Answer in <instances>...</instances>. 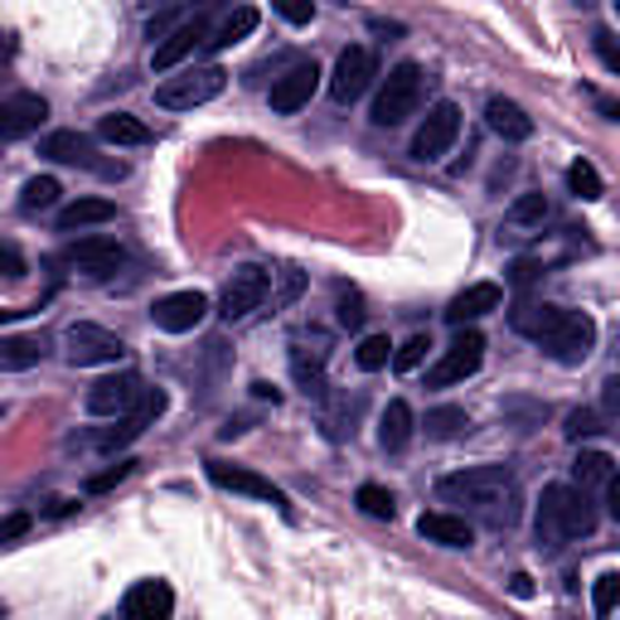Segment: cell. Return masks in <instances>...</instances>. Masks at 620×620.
Returning <instances> with one entry per match:
<instances>
[{
    "label": "cell",
    "instance_id": "6da1fadb",
    "mask_svg": "<svg viewBox=\"0 0 620 620\" xmlns=\"http://www.w3.org/2000/svg\"><path fill=\"white\" fill-rule=\"evenodd\" d=\"M538 543L543 548H562L572 538L597 533V509H591V495L577 490V485H548L543 499H538Z\"/></svg>",
    "mask_w": 620,
    "mask_h": 620
},
{
    "label": "cell",
    "instance_id": "7a4b0ae2",
    "mask_svg": "<svg viewBox=\"0 0 620 620\" xmlns=\"http://www.w3.org/2000/svg\"><path fill=\"white\" fill-rule=\"evenodd\" d=\"M437 495L446 505H475V509H499L514 495V470L509 466H470L456 475H441Z\"/></svg>",
    "mask_w": 620,
    "mask_h": 620
},
{
    "label": "cell",
    "instance_id": "3957f363",
    "mask_svg": "<svg viewBox=\"0 0 620 620\" xmlns=\"http://www.w3.org/2000/svg\"><path fill=\"white\" fill-rule=\"evenodd\" d=\"M223 88H228V73H223L218 63L180 69L175 78H165V83L155 88V108H165V112H194V108H204V102H214Z\"/></svg>",
    "mask_w": 620,
    "mask_h": 620
},
{
    "label": "cell",
    "instance_id": "277c9868",
    "mask_svg": "<svg viewBox=\"0 0 620 620\" xmlns=\"http://www.w3.org/2000/svg\"><path fill=\"white\" fill-rule=\"evenodd\" d=\"M417 108H421V69L407 59V63H398V69H388V78L378 83L374 126H403Z\"/></svg>",
    "mask_w": 620,
    "mask_h": 620
},
{
    "label": "cell",
    "instance_id": "5b68a950",
    "mask_svg": "<svg viewBox=\"0 0 620 620\" xmlns=\"http://www.w3.org/2000/svg\"><path fill=\"white\" fill-rule=\"evenodd\" d=\"M456 329H460V335L441 349V359L427 368V388H456V384H466V378L480 374L485 335H480V329H466V325H456Z\"/></svg>",
    "mask_w": 620,
    "mask_h": 620
},
{
    "label": "cell",
    "instance_id": "8992f818",
    "mask_svg": "<svg viewBox=\"0 0 620 620\" xmlns=\"http://www.w3.org/2000/svg\"><path fill=\"white\" fill-rule=\"evenodd\" d=\"M543 349H548L562 368H582V364L591 359V349H597V321H591L587 311H562L558 325L548 329Z\"/></svg>",
    "mask_w": 620,
    "mask_h": 620
},
{
    "label": "cell",
    "instance_id": "52a82bcc",
    "mask_svg": "<svg viewBox=\"0 0 620 620\" xmlns=\"http://www.w3.org/2000/svg\"><path fill=\"white\" fill-rule=\"evenodd\" d=\"M63 354H69L73 368H98V364H116L126 354L122 335H112V329L92 325V321H78L63 329Z\"/></svg>",
    "mask_w": 620,
    "mask_h": 620
},
{
    "label": "cell",
    "instance_id": "ba28073f",
    "mask_svg": "<svg viewBox=\"0 0 620 620\" xmlns=\"http://www.w3.org/2000/svg\"><path fill=\"white\" fill-rule=\"evenodd\" d=\"M456 136H460V108L456 102H437V108L421 116V126L413 136V161H421V165L441 161L456 146Z\"/></svg>",
    "mask_w": 620,
    "mask_h": 620
},
{
    "label": "cell",
    "instance_id": "9c48e42d",
    "mask_svg": "<svg viewBox=\"0 0 620 620\" xmlns=\"http://www.w3.org/2000/svg\"><path fill=\"white\" fill-rule=\"evenodd\" d=\"M374 78H378V59H374V49L349 44L345 54H339L335 73H329V98H335L339 108H349V102H359V98H364Z\"/></svg>",
    "mask_w": 620,
    "mask_h": 620
},
{
    "label": "cell",
    "instance_id": "30bf717a",
    "mask_svg": "<svg viewBox=\"0 0 620 620\" xmlns=\"http://www.w3.org/2000/svg\"><path fill=\"white\" fill-rule=\"evenodd\" d=\"M63 267H73V272H83V276H116L126 267V247L116 243V237H78V243L63 247Z\"/></svg>",
    "mask_w": 620,
    "mask_h": 620
},
{
    "label": "cell",
    "instance_id": "8fae6325",
    "mask_svg": "<svg viewBox=\"0 0 620 620\" xmlns=\"http://www.w3.org/2000/svg\"><path fill=\"white\" fill-rule=\"evenodd\" d=\"M141 393H146V384H141L131 368H122V374H108L88 388V413L92 417H122V413L136 407Z\"/></svg>",
    "mask_w": 620,
    "mask_h": 620
},
{
    "label": "cell",
    "instance_id": "7c38bea8",
    "mask_svg": "<svg viewBox=\"0 0 620 620\" xmlns=\"http://www.w3.org/2000/svg\"><path fill=\"white\" fill-rule=\"evenodd\" d=\"M262 301H267V272L262 267H237L233 276H228V286H223V301H218V315L223 321H247Z\"/></svg>",
    "mask_w": 620,
    "mask_h": 620
},
{
    "label": "cell",
    "instance_id": "4fadbf2b",
    "mask_svg": "<svg viewBox=\"0 0 620 620\" xmlns=\"http://www.w3.org/2000/svg\"><path fill=\"white\" fill-rule=\"evenodd\" d=\"M204 39H209V20H204V16H184L175 30H170L161 44L151 49V69H155V73H175L180 63L204 44Z\"/></svg>",
    "mask_w": 620,
    "mask_h": 620
},
{
    "label": "cell",
    "instance_id": "5bb4252c",
    "mask_svg": "<svg viewBox=\"0 0 620 620\" xmlns=\"http://www.w3.org/2000/svg\"><path fill=\"white\" fill-rule=\"evenodd\" d=\"M209 315V296L204 292H170L151 306V325L165 329V335H190Z\"/></svg>",
    "mask_w": 620,
    "mask_h": 620
},
{
    "label": "cell",
    "instance_id": "9a60e30c",
    "mask_svg": "<svg viewBox=\"0 0 620 620\" xmlns=\"http://www.w3.org/2000/svg\"><path fill=\"white\" fill-rule=\"evenodd\" d=\"M204 470H209V480H214L218 490H233V495H247V499H262V505L286 509V495L276 490L267 475H257V470H247V466H228V460H209Z\"/></svg>",
    "mask_w": 620,
    "mask_h": 620
},
{
    "label": "cell",
    "instance_id": "2e32d148",
    "mask_svg": "<svg viewBox=\"0 0 620 620\" xmlns=\"http://www.w3.org/2000/svg\"><path fill=\"white\" fill-rule=\"evenodd\" d=\"M161 413H165V393H161V388H146V393L136 398V407H131V413H122V427L102 431V441H98V446H102V451H122V446L136 441L141 431H146Z\"/></svg>",
    "mask_w": 620,
    "mask_h": 620
},
{
    "label": "cell",
    "instance_id": "e0dca14e",
    "mask_svg": "<svg viewBox=\"0 0 620 620\" xmlns=\"http://www.w3.org/2000/svg\"><path fill=\"white\" fill-rule=\"evenodd\" d=\"M315 88H321V69H315V63H296V69H286V73L272 83L267 102H272V112L292 116V112H301V108H306V102L315 98Z\"/></svg>",
    "mask_w": 620,
    "mask_h": 620
},
{
    "label": "cell",
    "instance_id": "ac0fdd59",
    "mask_svg": "<svg viewBox=\"0 0 620 620\" xmlns=\"http://www.w3.org/2000/svg\"><path fill=\"white\" fill-rule=\"evenodd\" d=\"M44 116H49V102L39 98V92H16V98H6V108H0V136L6 141L34 136V131L44 126Z\"/></svg>",
    "mask_w": 620,
    "mask_h": 620
},
{
    "label": "cell",
    "instance_id": "d6986e66",
    "mask_svg": "<svg viewBox=\"0 0 620 620\" xmlns=\"http://www.w3.org/2000/svg\"><path fill=\"white\" fill-rule=\"evenodd\" d=\"M122 616L126 620H170L175 616V591L161 577H151V582H136L122 597Z\"/></svg>",
    "mask_w": 620,
    "mask_h": 620
},
{
    "label": "cell",
    "instance_id": "ffe728a7",
    "mask_svg": "<svg viewBox=\"0 0 620 620\" xmlns=\"http://www.w3.org/2000/svg\"><path fill=\"white\" fill-rule=\"evenodd\" d=\"M499 301H505V292H499L495 282H475V286H466V292H460L441 315H446L451 325H470V321H480V315L499 311Z\"/></svg>",
    "mask_w": 620,
    "mask_h": 620
},
{
    "label": "cell",
    "instance_id": "44dd1931",
    "mask_svg": "<svg viewBox=\"0 0 620 620\" xmlns=\"http://www.w3.org/2000/svg\"><path fill=\"white\" fill-rule=\"evenodd\" d=\"M417 533L427 538V543H441V548H470L475 543V529L460 514H446V509H431L417 519Z\"/></svg>",
    "mask_w": 620,
    "mask_h": 620
},
{
    "label": "cell",
    "instance_id": "7402d4cb",
    "mask_svg": "<svg viewBox=\"0 0 620 620\" xmlns=\"http://www.w3.org/2000/svg\"><path fill=\"white\" fill-rule=\"evenodd\" d=\"M49 339L44 335H0V374H24V368L44 364Z\"/></svg>",
    "mask_w": 620,
    "mask_h": 620
},
{
    "label": "cell",
    "instance_id": "603a6c76",
    "mask_svg": "<svg viewBox=\"0 0 620 620\" xmlns=\"http://www.w3.org/2000/svg\"><path fill=\"white\" fill-rule=\"evenodd\" d=\"M558 315H562V306H552V301H519V306L509 311V325H514V335L538 339V345H543L548 329L558 325Z\"/></svg>",
    "mask_w": 620,
    "mask_h": 620
},
{
    "label": "cell",
    "instance_id": "cb8c5ba5",
    "mask_svg": "<svg viewBox=\"0 0 620 620\" xmlns=\"http://www.w3.org/2000/svg\"><path fill=\"white\" fill-rule=\"evenodd\" d=\"M485 122H490V131L495 136H505V141H529L533 136V116L524 112L519 102H509V98H490Z\"/></svg>",
    "mask_w": 620,
    "mask_h": 620
},
{
    "label": "cell",
    "instance_id": "d4e9b609",
    "mask_svg": "<svg viewBox=\"0 0 620 620\" xmlns=\"http://www.w3.org/2000/svg\"><path fill=\"white\" fill-rule=\"evenodd\" d=\"M98 141H108V146H151V126L131 112H108L98 116Z\"/></svg>",
    "mask_w": 620,
    "mask_h": 620
},
{
    "label": "cell",
    "instance_id": "484cf974",
    "mask_svg": "<svg viewBox=\"0 0 620 620\" xmlns=\"http://www.w3.org/2000/svg\"><path fill=\"white\" fill-rule=\"evenodd\" d=\"M407 441H413V407L403 398H393L384 407V417H378V446H384V451H403Z\"/></svg>",
    "mask_w": 620,
    "mask_h": 620
},
{
    "label": "cell",
    "instance_id": "4316f807",
    "mask_svg": "<svg viewBox=\"0 0 620 620\" xmlns=\"http://www.w3.org/2000/svg\"><path fill=\"white\" fill-rule=\"evenodd\" d=\"M116 218V204L112 200H73L59 209V233H73V228H92V223H112Z\"/></svg>",
    "mask_w": 620,
    "mask_h": 620
},
{
    "label": "cell",
    "instance_id": "83f0119b",
    "mask_svg": "<svg viewBox=\"0 0 620 620\" xmlns=\"http://www.w3.org/2000/svg\"><path fill=\"white\" fill-rule=\"evenodd\" d=\"M39 155H49V161H59V165H92V146L78 131H49Z\"/></svg>",
    "mask_w": 620,
    "mask_h": 620
},
{
    "label": "cell",
    "instance_id": "f1b7e54d",
    "mask_svg": "<svg viewBox=\"0 0 620 620\" xmlns=\"http://www.w3.org/2000/svg\"><path fill=\"white\" fill-rule=\"evenodd\" d=\"M572 480H577V490H606V485L616 480V460L606 456V451H582L572 460Z\"/></svg>",
    "mask_w": 620,
    "mask_h": 620
},
{
    "label": "cell",
    "instance_id": "f546056e",
    "mask_svg": "<svg viewBox=\"0 0 620 620\" xmlns=\"http://www.w3.org/2000/svg\"><path fill=\"white\" fill-rule=\"evenodd\" d=\"M253 30H257V10H253V6H237L233 16L218 24V30H209L204 44H209V49H233V44H243V39L253 34Z\"/></svg>",
    "mask_w": 620,
    "mask_h": 620
},
{
    "label": "cell",
    "instance_id": "4dcf8cb0",
    "mask_svg": "<svg viewBox=\"0 0 620 620\" xmlns=\"http://www.w3.org/2000/svg\"><path fill=\"white\" fill-rule=\"evenodd\" d=\"M470 431V413L466 407H431L427 413V437L431 441H456Z\"/></svg>",
    "mask_w": 620,
    "mask_h": 620
},
{
    "label": "cell",
    "instance_id": "1f68e13d",
    "mask_svg": "<svg viewBox=\"0 0 620 620\" xmlns=\"http://www.w3.org/2000/svg\"><path fill=\"white\" fill-rule=\"evenodd\" d=\"M59 180L54 175H34V180H24V190H20V209L24 214H39V209H54L59 204Z\"/></svg>",
    "mask_w": 620,
    "mask_h": 620
},
{
    "label": "cell",
    "instance_id": "d6a6232c",
    "mask_svg": "<svg viewBox=\"0 0 620 620\" xmlns=\"http://www.w3.org/2000/svg\"><path fill=\"white\" fill-rule=\"evenodd\" d=\"M567 190H572L577 194V200H601V194H606V184H601V175H597V165H591V161H572V165H567Z\"/></svg>",
    "mask_w": 620,
    "mask_h": 620
},
{
    "label": "cell",
    "instance_id": "836d02e7",
    "mask_svg": "<svg viewBox=\"0 0 620 620\" xmlns=\"http://www.w3.org/2000/svg\"><path fill=\"white\" fill-rule=\"evenodd\" d=\"M543 218H548V200H543V194H519V200L509 204V214H505L509 228H538Z\"/></svg>",
    "mask_w": 620,
    "mask_h": 620
},
{
    "label": "cell",
    "instance_id": "e575fe53",
    "mask_svg": "<svg viewBox=\"0 0 620 620\" xmlns=\"http://www.w3.org/2000/svg\"><path fill=\"white\" fill-rule=\"evenodd\" d=\"M388 359H393V339L388 335H364L359 349H354V364H359L364 374H378Z\"/></svg>",
    "mask_w": 620,
    "mask_h": 620
},
{
    "label": "cell",
    "instance_id": "d590c367",
    "mask_svg": "<svg viewBox=\"0 0 620 620\" xmlns=\"http://www.w3.org/2000/svg\"><path fill=\"white\" fill-rule=\"evenodd\" d=\"M292 374H296V384L306 388V393H321V388H325V364H321V354H311V359H306V349H296V354H292Z\"/></svg>",
    "mask_w": 620,
    "mask_h": 620
},
{
    "label": "cell",
    "instance_id": "8d00e7d4",
    "mask_svg": "<svg viewBox=\"0 0 620 620\" xmlns=\"http://www.w3.org/2000/svg\"><path fill=\"white\" fill-rule=\"evenodd\" d=\"M359 509L368 514V519H393V514H398V505H393V495L384 490V485H359Z\"/></svg>",
    "mask_w": 620,
    "mask_h": 620
},
{
    "label": "cell",
    "instance_id": "74e56055",
    "mask_svg": "<svg viewBox=\"0 0 620 620\" xmlns=\"http://www.w3.org/2000/svg\"><path fill=\"white\" fill-rule=\"evenodd\" d=\"M427 349H431V339L427 335H413L398 354H393V368H398V374H417L421 359H427Z\"/></svg>",
    "mask_w": 620,
    "mask_h": 620
},
{
    "label": "cell",
    "instance_id": "f35d334b",
    "mask_svg": "<svg viewBox=\"0 0 620 620\" xmlns=\"http://www.w3.org/2000/svg\"><path fill=\"white\" fill-rule=\"evenodd\" d=\"M616 597H620V572H601L597 577V597H591V611L606 620V616L616 611Z\"/></svg>",
    "mask_w": 620,
    "mask_h": 620
},
{
    "label": "cell",
    "instance_id": "ab89813d",
    "mask_svg": "<svg viewBox=\"0 0 620 620\" xmlns=\"http://www.w3.org/2000/svg\"><path fill=\"white\" fill-rule=\"evenodd\" d=\"M272 10L286 24H311L315 20V0H272Z\"/></svg>",
    "mask_w": 620,
    "mask_h": 620
},
{
    "label": "cell",
    "instance_id": "60d3db41",
    "mask_svg": "<svg viewBox=\"0 0 620 620\" xmlns=\"http://www.w3.org/2000/svg\"><path fill=\"white\" fill-rule=\"evenodd\" d=\"M131 466H136V460H116L112 470H102V475H92L88 480V495H102V490H112V485H122L126 475H131Z\"/></svg>",
    "mask_w": 620,
    "mask_h": 620
},
{
    "label": "cell",
    "instance_id": "b9f144b4",
    "mask_svg": "<svg viewBox=\"0 0 620 620\" xmlns=\"http://www.w3.org/2000/svg\"><path fill=\"white\" fill-rule=\"evenodd\" d=\"M30 272V262H24V253L16 243H0V276H10V282H20V276Z\"/></svg>",
    "mask_w": 620,
    "mask_h": 620
},
{
    "label": "cell",
    "instance_id": "7bdbcfd3",
    "mask_svg": "<svg viewBox=\"0 0 620 620\" xmlns=\"http://www.w3.org/2000/svg\"><path fill=\"white\" fill-rule=\"evenodd\" d=\"M591 431H601V427H597V413H587V407H582V413H572V417H567V437H572V441L591 437Z\"/></svg>",
    "mask_w": 620,
    "mask_h": 620
},
{
    "label": "cell",
    "instance_id": "ee69618b",
    "mask_svg": "<svg viewBox=\"0 0 620 620\" xmlns=\"http://www.w3.org/2000/svg\"><path fill=\"white\" fill-rule=\"evenodd\" d=\"M24 533H30V514H6L0 519V543H16Z\"/></svg>",
    "mask_w": 620,
    "mask_h": 620
},
{
    "label": "cell",
    "instance_id": "f6af8a7d",
    "mask_svg": "<svg viewBox=\"0 0 620 620\" xmlns=\"http://www.w3.org/2000/svg\"><path fill=\"white\" fill-rule=\"evenodd\" d=\"M597 49H601V63H606V69H620V54H616V34L611 30H597Z\"/></svg>",
    "mask_w": 620,
    "mask_h": 620
},
{
    "label": "cell",
    "instance_id": "bcb514c9",
    "mask_svg": "<svg viewBox=\"0 0 620 620\" xmlns=\"http://www.w3.org/2000/svg\"><path fill=\"white\" fill-rule=\"evenodd\" d=\"M339 325H345V329H359V325H364V311H359V296H349V301H339Z\"/></svg>",
    "mask_w": 620,
    "mask_h": 620
},
{
    "label": "cell",
    "instance_id": "7dc6e473",
    "mask_svg": "<svg viewBox=\"0 0 620 620\" xmlns=\"http://www.w3.org/2000/svg\"><path fill=\"white\" fill-rule=\"evenodd\" d=\"M533 276H538V262H529V257L514 262V267H509V282H514V286H529Z\"/></svg>",
    "mask_w": 620,
    "mask_h": 620
},
{
    "label": "cell",
    "instance_id": "c3c4849f",
    "mask_svg": "<svg viewBox=\"0 0 620 620\" xmlns=\"http://www.w3.org/2000/svg\"><path fill=\"white\" fill-rule=\"evenodd\" d=\"M514 597H533V577H514Z\"/></svg>",
    "mask_w": 620,
    "mask_h": 620
}]
</instances>
